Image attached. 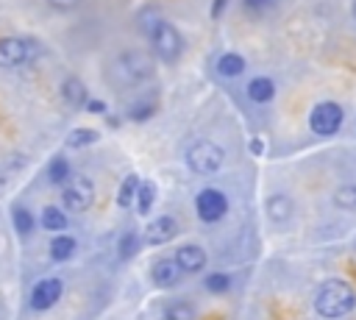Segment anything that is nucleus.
<instances>
[{
  "instance_id": "f257e3e1",
  "label": "nucleus",
  "mask_w": 356,
  "mask_h": 320,
  "mask_svg": "<svg viewBox=\"0 0 356 320\" xmlns=\"http://www.w3.org/2000/svg\"><path fill=\"white\" fill-rule=\"evenodd\" d=\"M153 75V58L142 50H122L120 56L111 58L108 64V81L117 89H128V86H139L142 81H147Z\"/></svg>"
},
{
  "instance_id": "f03ea898",
  "label": "nucleus",
  "mask_w": 356,
  "mask_h": 320,
  "mask_svg": "<svg viewBox=\"0 0 356 320\" xmlns=\"http://www.w3.org/2000/svg\"><path fill=\"white\" fill-rule=\"evenodd\" d=\"M356 309V289L342 281V278H331L325 284H320L317 295H314V312L325 320H337L345 317Z\"/></svg>"
},
{
  "instance_id": "7ed1b4c3",
  "label": "nucleus",
  "mask_w": 356,
  "mask_h": 320,
  "mask_svg": "<svg viewBox=\"0 0 356 320\" xmlns=\"http://www.w3.org/2000/svg\"><path fill=\"white\" fill-rule=\"evenodd\" d=\"M142 25H145V31L150 36V45H153L156 58H161L167 64H172V61L181 58V53H184V36H181V31L175 25H170L159 14H153L150 19L142 14Z\"/></svg>"
},
{
  "instance_id": "20e7f679",
  "label": "nucleus",
  "mask_w": 356,
  "mask_h": 320,
  "mask_svg": "<svg viewBox=\"0 0 356 320\" xmlns=\"http://www.w3.org/2000/svg\"><path fill=\"white\" fill-rule=\"evenodd\" d=\"M225 161V153L217 142H209V139H197L189 150H186V164L192 173L197 175H214Z\"/></svg>"
},
{
  "instance_id": "39448f33",
  "label": "nucleus",
  "mask_w": 356,
  "mask_h": 320,
  "mask_svg": "<svg viewBox=\"0 0 356 320\" xmlns=\"http://www.w3.org/2000/svg\"><path fill=\"white\" fill-rule=\"evenodd\" d=\"M342 120H345V111H342V106L334 103V100H323V103H317V106L309 111V128H312L317 136H334V134L339 131Z\"/></svg>"
},
{
  "instance_id": "423d86ee",
  "label": "nucleus",
  "mask_w": 356,
  "mask_h": 320,
  "mask_svg": "<svg viewBox=\"0 0 356 320\" xmlns=\"http://www.w3.org/2000/svg\"><path fill=\"white\" fill-rule=\"evenodd\" d=\"M61 200L70 211H86L95 200V184L86 175H70L61 189Z\"/></svg>"
},
{
  "instance_id": "0eeeda50",
  "label": "nucleus",
  "mask_w": 356,
  "mask_h": 320,
  "mask_svg": "<svg viewBox=\"0 0 356 320\" xmlns=\"http://www.w3.org/2000/svg\"><path fill=\"white\" fill-rule=\"evenodd\" d=\"M195 211H197V217H200L203 223H217V220H222V214L228 211V198H225L220 189L209 186V189L197 192V198H195Z\"/></svg>"
},
{
  "instance_id": "6e6552de",
  "label": "nucleus",
  "mask_w": 356,
  "mask_h": 320,
  "mask_svg": "<svg viewBox=\"0 0 356 320\" xmlns=\"http://www.w3.org/2000/svg\"><path fill=\"white\" fill-rule=\"evenodd\" d=\"M31 53H33V45L28 39H19V36L0 39V67H6V70L25 64L31 58Z\"/></svg>"
},
{
  "instance_id": "1a4fd4ad",
  "label": "nucleus",
  "mask_w": 356,
  "mask_h": 320,
  "mask_svg": "<svg viewBox=\"0 0 356 320\" xmlns=\"http://www.w3.org/2000/svg\"><path fill=\"white\" fill-rule=\"evenodd\" d=\"M61 289H64L61 278H42V281L33 287V292H31V306H33L36 312H44V309L56 306L58 298H61Z\"/></svg>"
},
{
  "instance_id": "9d476101",
  "label": "nucleus",
  "mask_w": 356,
  "mask_h": 320,
  "mask_svg": "<svg viewBox=\"0 0 356 320\" xmlns=\"http://www.w3.org/2000/svg\"><path fill=\"white\" fill-rule=\"evenodd\" d=\"M175 234H178V223H175V217H170V214H161V217L150 220L147 228H145V239H147L150 245H164V242H170Z\"/></svg>"
},
{
  "instance_id": "9b49d317",
  "label": "nucleus",
  "mask_w": 356,
  "mask_h": 320,
  "mask_svg": "<svg viewBox=\"0 0 356 320\" xmlns=\"http://www.w3.org/2000/svg\"><path fill=\"white\" fill-rule=\"evenodd\" d=\"M181 267H178V262L172 259V256H164V259H159L153 267H150V278H153V284L156 287H161V289H167V287H175L178 281H181Z\"/></svg>"
},
{
  "instance_id": "f8f14e48",
  "label": "nucleus",
  "mask_w": 356,
  "mask_h": 320,
  "mask_svg": "<svg viewBox=\"0 0 356 320\" xmlns=\"http://www.w3.org/2000/svg\"><path fill=\"white\" fill-rule=\"evenodd\" d=\"M181 267V273H200L206 264V250L200 245H181L172 256Z\"/></svg>"
},
{
  "instance_id": "ddd939ff",
  "label": "nucleus",
  "mask_w": 356,
  "mask_h": 320,
  "mask_svg": "<svg viewBox=\"0 0 356 320\" xmlns=\"http://www.w3.org/2000/svg\"><path fill=\"white\" fill-rule=\"evenodd\" d=\"M264 211H267V217H270L273 223H286V220H292L295 203H292L289 195L275 192V195H270V198L264 200Z\"/></svg>"
},
{
  "instance_id": "4468645a",
  "label": "nucleus",
  "mask_w": 356,
  "mask_h": 320,
  "mask_svg": "<svg viewBox=\"0 0 356 320\" xmlns=\"http://www.w3.org/2000/svg\"><path fill=\"white\" fill-rule=\"evenodd\" d=\"M61 97H64V103L72 106V109H81V106H86V100H89L83 81L75 78V75H70V78L61 81Z\"/></svg>"
},
{
  "instance_id": "2eb2a0df",
  "label": "nucleus",
  "mask_w": 356,
  "mask_h": 320,
  "mask_svg": "<svg viewBox=\"0 0 356 320\" xmlns=\"http://www.w3.org/2000/svg\"><path fill=\"white\" fill-rule=\"evenodd\" d=\"M161 312V320H192L195 317V309L189 301H167L159 306Z\"/></svg>"
},
{
  "instance_id": "dca6fc26",
  "label": "nucleus",
  "mask_w": 356,
  "mask_h": 320,
  "mask_svg": "<svg viewBox=\"0 0 356 320\" xmlns=\"http://www.w3.org/2000/svg\"><path fill=\"white\" fill-rule=\"evenodd\" d=\"M273 95H275V83H273L270 78L259 75V78L248 81V97H250L253 103H267Z\"/></svg>"
},
{
  "instance_id": "f3484780",
  "label": "nucleus",
  "mask_w": 356,
  "mask_h": 320,
  "mask_svg": "<svg viewBox=\"0 0 356 320\" xmlns=\"http://www.w3.org/2000/svg\"><path fill=\"white\" fill-rule=\"evenodd\" d=\"M72 253H75V237H70V234L53 237V242H50V259L53 262H67Z\"/></svg>"
},
{
  "instance_id": "a211bd4d",
  "label": "nucleus",
  "mask_w": 356,
  "mask_h": 320,
  "mask_svg": "<svg viewBox=\"0 0 356 320\" xmlns=\"http://www.w3.org/2000/svg\"><path fill=\"white\" fill-rule=\"evenodd\" d=\"M217 72L228 75V78H236V75L245 72V58L239 53H222L220 61H217Z\"/></svg>"
},
{
  "instance_id": "6ab92c4d",
  "label": "nucleus",
  "mask_w": 356,
  "mask_h": 320,
  "mask_svg": "<svg viewBox=\"0 0 356 320\" xmlns=\"http://www.w3.org/2000/svg\"><path fill=\"white\" fill-rule=\"evenodd\" d=\"M100 139V134L97 131H92V128H75V131H70L67 134V139H64V145L67 147H72V150H78V147H89L92 142H97Z\"/></svg>"
},
{
  "instance_id": "aec40b11",
  "label": "nucleus",
  "mask_w": 356,
  "mask_h": 320,
  "mask_svg": "<svg viewBox=\"0 0 356 320\" xmlns=\"http://www.w3.org/2000/svg\"><path fill=\"white\" fill-rule=\"evenodd\" d=\"M139 178L136 175H125L122 178V184H120V192H117V203L125 209V206H131L134 200H136V192H139Z\"/></svg>"
},
{
  "instance_id": "412c9836",
  "label": "nucleus",
  "mask_w": 356,
  "mask_h": 320,
  "mask_svg": "<svg viewBox=\"0 0 356 320\" xmlns=\"http://www.w3.org/2000/svg\"><path fill=\"white\" fill-rule=\"evenodd\" d=\"M156 200V184L153 181H142L139 184V192H136V211L139 214H147L150 206Z\"/></svg>"
},
{
  "instance_id": "4be33fe9",
  "label": "nucleus",
  "mask_w": 356,
  "mask_h": 320,
  "mask_svg": "<svg viewBox=\"0 0 356 320\" xmlns=\"http://www.w3.org/2000/svg\"><path fill=\"white\" fill-rule=\"evenodd\" d=\"M42 228H47V231H64L67 228V214L61 209H56V206H47L42 211Z\"/></svg>"
},
{
  "instance_id": "5701e85b",
  "label": "nucleus",
  "mask_w": 356,
  "mask_h": 320,
  "mask_svg": "<svg viewBox=\"0 0 356 320\" xmlns=\"http://www.w3.org/2000/svg\"><path fill=\"white\" fill-rule=\"evenodd\" d=\"M334 206H339V209H345V211L356 209V184L339 186V189L334 192Z\"/></svg>"
},
{
  "instance_id": "b1692460",
  "label": "nucleus",
  "mask_w": 356,
  "mask_h": 320,
  "mask_svg": "<svg viewBox=\"0 0 356 320\" xmlns=\"http://www.w3.org/2000/svg\"><path fill=\"white\" fill-rule=\"evenodd\" d=\"M47 178H50L53 184H67V178H70V161L61 159V156H56V159L50 161V167H47Z\"/></svg>"
},
{
  "instance_id": "393cba45",
  "label": "nucleus",
  "mask_w": 356,
  "mask_h": 320,
  "mask_svg": "<svg viewBox=\"0 0 356 320\" xmlns=\"http://www.w3.org/2000/svg\"><path fill=\"white\" fill-rule=\"evenodd\" d=\"M11 220H14V228H17V234H31L33 231V214L28 211V209H22V206H17L14 209V214H11Z\"/></svg>"
},
{
  "instance_id": "a878e982",
  "label": "nucleus",
  "mask_w": 356,
  "mask_h": 320,
  "mask_svg": "<svg viewBox=\"0 0 356 320\" xmlns=\"http://www.w3.org/2000/svg\"><path fill=\"white\" fill-rule=\"evenodd\" d=\"M139 248H142V239H139V234H134V231H128V234L120 239V256H122V259H131L134 253H139Z\"/></svg>"
},
{
  "instance_id": "bb28decb",
  "label": "nucleus",
  "mask_w": 356,
  "mask_h": 320,
  "mask_svg": "<svg viewBox=\"0 0 356 320\" xmlns=\"http://www.w3.org/2000/svg\"><path fill=\"white\" fill-rule=\"evenodd\" d=\"M206 289L209 292H225L228 287H231V278L225 275V273H211V275H206Z\"/></svg>"
},
{
  "instance_id": "cd10ccee",
  "label": "nucleus",
  "mask_w": 356,
  "mask_h": 320,
  "mask_svg": "<svg viewBox=\"0 0 356 320\" xmlns=\"http://www.w3.org/2000/svg\"><path fill=\"white\" fill-rule=\"evenodd\" d=\"M78 3L81 0H47V6L53 11H72V8H78Z\"/></svg>"
},
{
  "instance_id": "c85d7f7f",
  "label": "nucleus",
  "mask_w": 356,
  "mask_h": 320,
  "mask_svg": "<svg viewBox=\"0 0 356 320\" xmlns=\"http://www.w3.org/2000/svg\"><path fill=\"white\" fill-rule=\"evenodd\" d=\"M275 0H242V6L248 8V11H264V8H270Z\"/></svg>"
},
{
  "instance_id": "c756f323",
  "label": "nucleus",
  "mask_w": 356,
  "mask_h": 320,
  "mask_svg": "<svg viewBox=\"0 0 356 320\" xmlns=\"http://www.w3.org/2000/svg\"><path fill=\"white\" fill-rule=\"evenodd\" d=\"M156 111V103H147V106H139V109H131V117L134 120H145V117H150Z\"/></svg>"
},
{
  "instance_id": "7c9ffc66",
  "label": "nucleus",
  "mask_w": 356,
  "mask_h": 320,
  "mask_svg": "<svg viewBox=\"0 0 356 320\" xmlns=\"http://www.w3.org/2000/svg\"><path fill=\"white\" fill-rule=\"evenodd\" d=\"M225 3H228V0H214V3H211V19H217V17L222 14V8H225Z\"/></svg>"
},
{
  "instance_id": "2f4dec72",
  "label": "nucleus",
  "mask_w": 356,
  "mask_h": 320,
  "mask_svg": "<svg viewBox=\"0 0 356 320\" xmlns=\"http://www.w3.org/2000/svg\"><path fill=\"white\" fill-rule=\"evenodd\" d=\"M86 109H89V111H95V114H100V111H106V106H103V100H86Z\"/></svg>"
},
{
  "instance_id": "473e14b6",
  "label": "nucleus",
  "mask_w": 356,
  "mask_h": 320,
  "mask_svg": "<svg viewBox=\"0 0 356 320\" xmlns=\"http://www.w3.org/2000/svg\"><path fill=\"white\" fill-rule=\"evenodd\" d=\"M350 11H353V17H356V0H353V6H350Z\"/></svg>"
}]
</instances>
